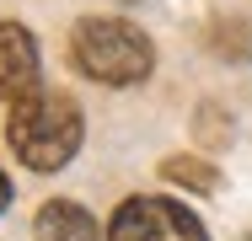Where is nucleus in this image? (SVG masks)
Segmentation results:
<instances>
[{
  "instance_id": "obj_1",
  "label": "nucleus",
  "mask_w": 252,
  "mask_h": 241,
  "mask_svg": "<svg viewBox=\"0 0 252 241\" xmlns=\"http://www.w3.org/2000/svg\"><path fill=\"white\" fill-rule=\"evenodd\" d=\"M81 134H86L81 107L64 91H38L27 102H11L5 113V140L27 172H59L81 150Z\"/></svg>"
},
{
  "instance_id": "obj_2",
  "label": "nucleus",
  "mask_w": 252,
  "mask_h": 241,
  "mask_svg": "<svg viewBox=\"0 0 252 241\" xmlns=\"http://www.w3.org/2000/svg\"><path fill=\"white\" fill-rule=\"evenodd\" d=\"M70 59L81 75H92L102 86H134L145 81L156 64L151 38L134 27V22H118V16H81L75 32H70Z\"/></svg>"
},
{
  "instance_id": "obj_3",
  "label": "nucleus",
  "mask_w": 252,
  "mask_h": 241,
  "mask_svg": "<svg viewBox=\"0 0 252 241\" xmlns=\"http://www.w3.org/2000/svg\"><path fill=\"white\" fill-rule=\"evenodd\" d=\"M107 241H209L193 209L172 198H124L107 220Z\"/></svg>"
},
{
  "instance_id": "obj_4",
  "label": "nucleus",
  "mask_w": 252,
  "mask_h": 241,
  "mask_svg": "<svg viewBox=\"0 0 252 241\" xmlns=\"http://www.w3.org/2000/svg\"><path fill=\"white\" fill-rule=\"evenodd\" d=\"M38 96V43L27 27L0 22V102Z\"/></svg>"
},
{
  "instance_id": "obj_5",
  "label": "nucleus",
  "mask_w": 252,
  "mask_h": 241,
  "mask_svg": "<svg viewBox=\"0 0 252 241\" xmlns=\"http://www.w3.org/2000/svg\"><path fill=\"white\" fill-rule=\"evenodd\" d=\"M32 236H38V241H102V231H97V220H92L81 204L54 198V204H43V209H38Z\"/></svg>"
},
{
  "instance_id": "obj_6",
  "label": "nucleus",
  "mask_w": 252,
  "mask_h": 241,
  "mask_svg": "<svg viewBox=\"0 0 252 241\" xmlns=\"http://www.w3.org/2000/svg\"><path fill=\"white\" fill-rule=\"evenodd\" d=\"M161 177L177 182V188H188V193H220V166L204 161V155H166Z\"/></svg>"
},
{
  "instance_id": "obj_7",
  "label": "nucleus",
  "mask_w": 252,
  "mask_h": 241,
  "mask_svg": "<svg viewBox=\"0 0 252 241\" xmlns=\"http://www.w3.org/2000/svg\"><path fill=\"white\" fill-rule=\"evenodd\" d=\"M5 204H11V177L0 172V214H5Z\"/></svg>"
},
{
  "instance_id": "obj_8",
  "label": "nucleus",
  "mask_w": 252,
  "mask_h": 241,
  "mask_svg": "<svg viewBox=\"0 0 252 241\" xmlns=\"http://www.w3.org/2000/svg\"><path fill=\"white\" fill-rule=\"evenodd\" d=\"M247 241H252V236H247Z\"/></svg>"
}]
</instances>
